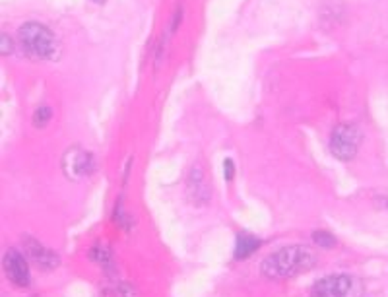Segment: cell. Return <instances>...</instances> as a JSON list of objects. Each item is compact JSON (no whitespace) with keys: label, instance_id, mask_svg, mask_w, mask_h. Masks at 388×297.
Listing matches in <instances>:
<instances>
[{"label":"cell","instance_id":"obj_5","mask_svg":"<svg viewBox=\"0 0 388 297\" xmlns=\"http://www.w3.org/2000/svg\"><path fill=\"white\" fill-rule=\"evenodd\" d=\"M21 241H23V255L28 256V260L37 266L39 270H54L57 266L61 265L59 255L39 243L37 239H32L30 235H23Z\"/></svg>","mask_w":388,"mask_h":297},{"label":"cell","instance_id":"obj_11","mask_svg":"<svg viewBox=\"0 0 388 297\" xmlns=\"http://www.w3.org/2000/svg\"><path fill=\"white\" fill-rule=\"evenodd\" d=\"M313 241L318 247H323V249H332L336 245V237L332 234H328V232H315L313 234Z\"/></svg>","mask_w":388,"mask_h":297},{"label":"cell","instance_id":"obj_6","mask_svg":"<svg viewBox=\"0 0 388 297\" xmlns=\"http://www.w3.org/2000/svg\"><path fill=\"white\" fill-rule=\"evenodd\" d=\"M28 256L21 255L20 251L16 249H8L4 253V274L10 280L14 286L18 287H28L30 286V268H28Z\"/></svg>","mask_w":388,"mask_h":297},{"label":"cell","instance_id":"obj_12","mask_svg":"<svg viewBox=\"0 0 388 297\" xmlns=\"http://www.w3.org/2000/svg\"><path fill=\"white\" fill-rule=\"evenodd\" d=\"M223 177H225V181H233V177H235V163H233V159H225L223 161Z\"/></svg>","mask_w":388,"mask_h":297},{"label":"cell","instance_id":"obj_14","mask_svg":"<svg viewBox=\"0 0 388 297\" xmlns=\"http://www.w3.org/2000/svg\"><path fill=\"white\" fill-rule=\"evenodd\" d=\"M95 2H105V0H95Z\"/></svg>","mask_w":388,"mask_h":297},{"label":"cell","instance_id":"obj_9","mask_svg":"<svg viewBox=\"0 0 388 297\" xmlns=\"http://www.w3.org/2000/svg\"><path fill=\"white\" fill-rule=\"evenodd\" d=\"M261 247V241L256 237L249 234H243L237 237V245H235V258L237 260H245Z\"/></svg>","mask_w":388,"mask_h":297},{"label":"cell","instance_id":"obj_13","mask_svg":"<svg viewBox=\"0 0 388 297\" xmlns=\"http://www.w3.org/2000/svg\"><path fill=\"white\" fill-rule=\"evenodd\" d=\"M12 53V41L6 33H2V54Z\"/></svg>","mask_w":388,"mask_h":297},{"label":"cell","instance_id":"obj_4","mask_svg":"<svg viewBox=\"0 0 388 297\" xmlns=\"http://www.w3.org/2000/svg\"><path fill=\"white\" fill-rule=\"evenodd\" d=\"M63 171L70 181H82L95 171V158L82 148H70L64 154Z\"/></svg>","mask_w":388,"mask_h":297},{"label":"cell","instance_id":"obj_1","mask_svg":"<svg viewBox=\"0 0 388 297\" xmlns=\"http://www.w3.org/2000/svg\"><path fill=\"white\" fill-rule=\"evenodd\" d=\"M316 263L315 253L303 247V245H294V247H283L276 251L274 255L264 258L263 274L266 278H292L301 274L305 270H311Z\"/></svg>","mask_w":388,"mask_h":297},{"label":"cell","instance_id":"obj_7","mask_svg":"<svg viewBox=\"0 0 388 297\" xmlns=\"http://www.w3.org/2000/svg\"><path fill=\"white\" fill-rule=\"evenodd\" d=\"M351 289V280L346 274H336L318 280L311 291V297H347Z\"/></svg>","mask_w":388,"mask_h":297},{"label":"cell","instance_id":"obj_8","mask_svg":"<svg viewBox=\"0 0 388 297\" xmlns=\"http://www.w3.org/2000/svg\"><path fill=\"white\" fill-rule=\"evenodd\" d=\"M187 187H189L190 201L194 202V204H206V202H208V198H210V189H208V183L204 179L200 167H192Z\"/></svg>","mask_w":388,"mask_h":297},{"label":"cell","instance_id":"obj_10","mask_svg":"<svg viewBox=\"0 0 388 297\" xmlns=\"http://www.w3.org/2000/svg\"><path fill=\"white\" fill-rule=\"evenodd\" d=\"M53 117V113H51V109L49 107H39L37 111H35V115H33V125L37 128H43L49 125V121Z\"/></svg>","mask_w":388,"mask_h":297},{"label":"cell","instance_id":"obj_3","mask_svg":"<svg viewBox=\"0 0 388 297\" xmlns=\"http://www.w3.org/2000/svg\"><path fill=\"white\" fill-rule=\"evenodd\" d=\"M361 144V132L356 125H338L330 136V152L340 161H349L356 158L357 148Z\"/></svg>","mask_w":388,"mask_h":297},{"label":"cell","instance_id":"obj_2","mask_svg":"<svg viewBox=\"0 0 388 297\" xmlns=\"http://www.w3.org/2000/svg\"><path fill=\"white\" fill-rule=\"evenodd\" d=\"M18 41H20L23 53L37 61L53 59L57 53V39L54 33L37 21H28L18 30Z\"/></svg>","mask_w":388,"mask_h":297}]
</instances>
